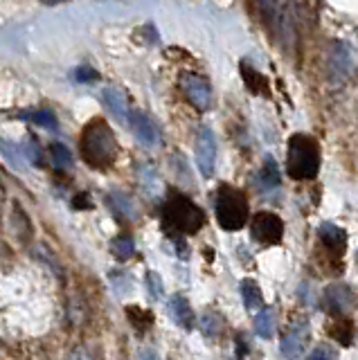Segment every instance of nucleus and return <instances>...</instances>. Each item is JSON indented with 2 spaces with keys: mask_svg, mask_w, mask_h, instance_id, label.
<instances>
[{
  "mask_svg": "<svg viewBox=\"0 0 358 360\" xmlns=\"http://www.w3.org/2000/svg\"><path fill=\"white\" fill-rule=\"evenodd\" d=\"M320 304H322V309L331 315H345L356 309V292L350 284L335 281V284L324 288Z\"/></svg>",
  "mask_w": 358,
  "mask_h": 360,
  "instance_id": "nucleus-8",
  "label": "nucleus"
},
{
  "mask_svg": "<svg viewBox=\"0 0 358 360\" xmlns=\"http://www.w3.org/2000/svg\"><path fill=\"white\" fill-rule=\"evenodd\" d=\"M75 79H77V82H82V84H88V82H95L97 72L93 70V68H77Z\"/></svg>",
  "mask_w": 358,
  "mask_h": 360,
  "instance_id": "nucleus-31",
  "label": "nucleus"
},
{
  "mask_svg": "<svg viewBox=\"0 0 358 360\" xmlns=\"http://www.w3.org/2000/svg\"><path fill=\"white\" fill-rule=\"evenodd\" d=\"M241 300H243V307L245 311H262L264 309V295L257 281L252 279H243L241 281Z\"/></svg>",
  "mask_w": 358,
  "mask_h": 360,
  "instance_id": "nucleus-18",
  "label": "nucleus"
},
{
  "mask_svg": "<svg viewBox=\"0 0 358 360\" xmlns=\"http://www.w3.org/2000/svg\"><path fill=\"white\" fill-rule=\"evenodd\" d=\"M142 360H158V356H155L153 352H149V349H144V352H142Z\"/></svg>",
  "mask_w": 358,
  "mask_h": 360,
  "instance_id": "nucleus-35",
  "label": "nucleus"
},
{
  "mask_svg": "<svg viewBox=\"0 0 358 360\" xmlns=\"http://www.w3.org/2000/svg\"><path fill=\"white\" fill-rule=\"evenodd\" d=\"M354 65H356V54L352 45H347L343 41L333 43L329 56H327V77L331 84H343L347 79L352 77L354 72Z\"/></svg>",
  "mask_w": 358,
  "mask_h": 360,
  "instance_id": "nucleus-6",
  "label": "nucleus"
},
{
  "mask_svg": "<svg viewBox=\"0 0 358 360\" xmlns=\"http://www.w3.org/2000/svg\"><path fill=\"white\" fill-rule=\"evenodd\" d=\"M108 205L113 210V214L122 221H133L138 217V210H136V202H133L127 194H122V191H113V194H108Z\"/></svg>",
  "mask_w": 358,
  "mask_h": 360,
  "instance_id": "nucleus-17",
  "label": "nucleus"
},
{
  "mask_svg": "<svg viewBox=\"0 0 358 360\" xmlns=\"http://www.w3.org/2000/svg\"><path fill=\"white\" fill-rule=\"evenodd\" d=\"M170 315H172V320L178 326H183L185 331H189L194 326V311L183 295H174L170 300Z\"/></svg>",
  "mask_w": 358,
  "mask_h": 360,
  "instance_id": "nucleus-16",
  "label": "nucleus"
},
{
  "mask_svg": "<svg viewBox=\"0 0 358 360\" xmlns=\"http://www.w3.org/2000/svg\"><path fill=\"white\" fill-rule=\"evenodd\" d=\"M129 124H131V131L136 133V138L144 146H158L160 144V131H158V127H155L153 120L149 115H144L142 110H131Z\"/></svg>",
  "mask_w": 358,
  "mask_h": 360,
  "instance_id": "nucleus-12",
  "label": "nucleus"
},
{
  "mask_svg": "<svg viewBox=\"0 0 358 360\" xmlns=\"http://www.w3.org/2000/svg\"><path fill=\"white\" fill-rule=\"evenodd\" d=\"M104 104L108 106V110L113 112V115L120 120V122H129V115H131V106H129V99L124 95V90L120 88H106L104 93Z\"/></svg>",
  "mask_w": 358,
  "mask_h": 360,
  "instance_id": "nucleus-14",
  "label": "nucleus"
},
{
  "mask_svg": "<svg viewBox=\"0 0 358 360\" xmlns=\"http://www.w3.org/2000/svg\"><path fill=\"white\" fill-rule=\"evenodd\" d=\"M255 333L264 338V340H271L275 335V313L271 309H262L255 318Z\"/></svg>",
  "mask_w": 358,
  "mask_h": 360,
  "instance_id": "nucleus-20",
  "label": "nucleus"
},
{
  "mask_svg": "<svg viewBox=\"0 0 358 360\" xmlns=\"http://www.w3.org/2000/svg\"><path fill=\"white\" fill-rule=\"evenodd\" d=\"M279 183H282L279 167H277V162L273 160V158L268 155L266 160H264V167L260 169V174H257V178H255V185H257V189H262L264 194H268V191L277 189Z\"/></svg>",
  "mask_w": 358,
  "mask_h": 360,
  "instance_id": "nucleus-15",
  "label": "nucleus"
},
{
  "mask_svg": "<svg viewBox=\"0 0 358 360\" xmlns=\"http://www.w3.org/2000/svg\"><path fill=\"white\" fill-rule=\"evenodd\" d=\"M75 207L77 210H88V207H91V202H88V196L82 194L79 198H75Z\"/></svg>",
  "mask_w": 358,
  "mask_h": 360,
  "instance_id": "nucleus-34",
  "label": "nucleus"
},
{
  "mask_svg": "<svg viewBox=\"0 0 358 360\" xmlns=\"http://www.w3.org/2000/svg\"><path fill=\"white\" fill-rule=\"evenodd\" d=\"M41 3H46V5H59V3H68V0H41Z\"/></svg>",
  "mask_w": 358,
  "mask_h": 360,
  "instance_id": "nucleus-36",
  "label": "nucleus"
},
{
  "mask_svg": "<svg viewBox=\"0 0 358 360\" xmlns=\"http://www.w3.org/2000/svg\"><path fill=\"white\" fill-rule=\"evenodd\" d=\"M196 165L203 178H210L217 167V138L212 129L203 127L196 135Z\"/></svg>",
  "mask_w": 358,
  "mask_h": 360,
  "instance_id": "nucleus-9",
  "label": "nucleus"
},
{
  "mask_svg": "<svg viewBox=\"0 0 358 360\" xmlns=\"http://www.w3.org/2000/svg\"><path fill=\"white\" fill-rule=\"evenodd\" d=\"M147 286H149V292L153 300H160L162 297V281H160V275L158 273H147Z\"/></svg>",
  "mask_w": 358,
  "mask_h": 360,
  "instance_id": "nucleus-30",
  "label": "nucleus"
},
{
  "mask_svg": "<svg viewBox=\"0 0 358 360\" xmlns=\"http://www.w3.org/2000/svg\"><path fill=\"white\" fill-rule=\"evenodd\" d=\"M223 329H226V322L217 313V311H205L203 318H200V331L207 338H217Z\"/></svg>",
  "mask_w": 358,
  "mask_h": 360,
  "instance_id": "nucleus-21",
  "label": "nucleus"
},
{
  "mask_svg": "<svg viewBox=\"0 0 358 360\" xmlns=\"http://www.w3.org/2000/svg\"><path fill=\"white\" fill-rule=\"evenodd\" d=\"M215 207H217V221L226 232H237L248 221V198H245V191L232 185L219 187Z\"/></svg>",
  "mask_w": 358,
  "mask_h": 360,
  "instance_id": "nucleus-4",
  "label": "nucleus"
},
{
  "mask_svg": "<svg viewBox=\"0 0 358 360\" xmlns=\"http://www.w3.org/2000/svg\"><path fill=\"white\" fill-rule=\"evenodd\" d=\"M262 7V16L266 27L271 30L279 41H293L295 39V30H293V14L286 7L284 0H260Z\"/></svg>",
  "mask_w": 358,
  "mask_h": 360,
  "instance_id": "nucleus-5",
  "label": "nucleus"
},
{
  "mask_svg": "<svg viewBox=\"0 0 358 360\" xmlns=\"http://www.w3.org/2000/svg\"><path fill=\"white\" fill-rule=\"evenodd\" d=\"M127 315H129L131 324L136 326V329H138L140 333H142L144 329H149V324L153 322L151 311H144V309H140V307H129V309H127Z\"/></svg>",
  "mask_w": 358,
  "mask_h": 360,
  "instance_id": "nucleus-25",
  "label": "nucleus"
},
{
  "mask_svg": "<svg viewBox=\"0 0 358 360\" xmlns=\"http://www.w3.org/2000/svg\"><path fill=\"white\" fill-rule=\"evenodd\" d=\"M309 360H338V354H335V349L329 345H318L311 352Z\"/></svg>",
  "mask_w": 358,
  "mask_h": 360,
  "instance_id": "nucleus-29",
  "label": "nucleus"
},
{
  "mask_svg": "<svg viewBox=\"0 0 358 360\" xmlns=\"http://www.w3.org/2000/svg\"><path fill=\"white\" fill-rule=\"evenodd\" d=\"M79 151H82V158L91 167L104 169L113 165L115 153H117V142H115L113 131L108 129V124L104 120H93L84 129L82 140H79Z\"/></svg>",
  "mask_w": 358,
  "mask_h": 360,
  "instance_id": "nucleus-1",
  "label": "nucleus"
},
{
  "mask_svg": "<svg viewBox=\"0 0 358 360\" xmlns=\"http://www.w3.org/2000/svg\"><path fill=\"white\" fill-rule=\"evenodd\" d=\"M181 88L185 97L189 99V104L198 110H210L212 106V88L203 77H198L194 72H185L181 77Z\"/></svg>",
  "mask_w": 358,
  "mask_h": 360,
  "instance_id": "nucleus-10",
  "label": "nucleus"
},
{
  "mask_svg": "<svg viewBox=\"0 0 358 360\" xmlns=\"http://www.w3.org/2000/svg\"><path fill=\"white\" fill-rule=\"evenodd\" d=\"M0 153L3 158L9 162V167L20 172V169H25V162H27V155H25V149L16 142H9V140H0Z\"/></svg>",
  "mask_w": 358,
  "mask_h": 360,
  "instance_id": "nucleus-19",
  "label": "nucleus"
},
{
  "mask_svg": "<svg viewBox=\"0 0 358 360\" xmlns=\"http://www.w3.org/2000/svg\"><path fill=\"white\" fill-rule=\"evenodd\" d=\"M162 223L172 234H196L205 225V212L192 198L172 191L162 207Z\"/></svg>",
  "mask_w": 358,
  "mask_h": 360,
  "instance_id": "nucleus-2",
  "label": "nucleus"
},
{
  "mask_svg": "<svg viewBox=\"0 0 358 360\" xmlns=\"http://www.w3.org/2000/svg\"><path fill=\"white\" fill-rule=\"evenodd\" d=\"M286 172L293 180H313L320 172V144L311 135L295 133L288 140Z\"/></svg>",
  "mask_w": 358,
  "mask_h": 360,
  "instance_id": "nucleus-3",
  "label": "nucleus"
},
{
  "mask_svg": "<svg viewBox=\"0 0 358 360\" xmlns=\"http://www.w3.org/2000/svg\"><path fill=\"white\" fill-rule=\"evenodd\" d=\"M241 70H243V82H245V86H248L252 93H266L268 90V86H266V79L260 75V72H255L250 65H241Z\"/></svg>",
  "mask_w": 358,
  "mask_h": 360,
  "instance_id": "nucleus-26",
  "label": "nucleus"
},
{
  "mask_svg": "<svg viewBox=\"0 0 358 360\" xmlns=\"http://www.w3.org/2000/svg\"><path fill=\"white\" fill-rule=\"evenodd\" d=\"M50 158H52V165L59 167V169H70L72 167V153L65 144L61 142H54L50 144Z\"/></svg>",
  "mask_w": 358,
  "mask_h": 360,
  "instance_id": "nucleus-23",
  "label": "nucleus"
},
{
  "mask_svg": "<svg viewBox=\"0 0 358 360\" xmlns=\"http://www.w3.org/2000/svg\"><path fill=\"white\" fill-rule=\"evenodd\" d=\"M250 234H252V239L262 245H277V243H282L284 223L273 212H260V214H255V219L250 223Z\"/></svg>",
  "mask_w": 358,
  "mask_h": 360,
  "instance_id": "nucleus-7",
  "label": "nucleus"
},
{
  "mask_svg": "<svg viewBox=\"0 0 358 360\" xmlns=\"http://www.w3.org/2000/svg\"><path fill=\"white\" fill-rule=\"evenodd\" d=\"M329 333L338 340L343 347H347V345H352V338H354V324L350 322V320H345V318H340V320H335V324L329 329Z\"/></svg>",
  "mask_w": 358,
  "mask_h": 360,
  "instance_id": "nucleus-24",
  "label": "nucleus"
},
{
  "mask_svg": "<svg viewBox=\"0 0 358 360\" xmlns=\"http://www.w3.org/2000/svg\"><path fill=\"white\" fill-rule=\"evenodd\" d=\"M140 178H142V187L147 189V191H151V194L160 189V180H158V176H155V172H153L151 167H144Z\"/></svg>",
  "mask_w": 358,
  "mask_h": 360,
  "instance_id": "nucleus-28",
  "label": "nucleus"
},
{
  "mask_svg": "<svg viewBox=\"0 0 358 360\" xmlns=\"http://www.w3.org/2000/svg\"><path fill=\"white\" fill-rule=\"evenodd\" d=\"M25 117H27V120H32L34 124H39V127H43V129H50V131L57 129V117H54V112H50V110H34V112H25Z\"/></svg>",
  "mask_w": 358,
  "mask_h": 360,
  "instance_id": "nucleus-27",
  "label": "nucleus"
},
{
  "mask_svg": "<svg viewBox=\"0 0 358 360\" xmlns=\"http://www.w3.org/2000/svg\"><path fill=\"white\" fill-rule=\"evenodd\" d=\"M237 352H239V360H243V356L248 354V340L243 335H237Z\"/></svg>",
  "mask_w": 358,
  "mask_h": 360,
  "instance_id": "nucleus-33",
  "label": "nucleus"
},
{
  "mask_svg": "<svg viewBox=\"0 0 358 360\" xmlns=\"http://www.w3.org/2000/svg\"><path fill=\"white\" fill-rule=\"evenodd\" d=\"M110 252H113L120 262H127V259H131L133 252H136V243H133L129 234H120L110 241Z\"/></svg>",
  "mask_w": 358,
  "mask_h": 360,
  "instance_id": "nucleus-22",
  "label": "nucleus"
},
{
  "mask_svg": "<svg viewBox=\"0 0 358 360\" xmlns=\"http://www.w3.org/2000/svg\"><path fill=\"white\" fill-rule=\"evenodd\" d=\"M318 236H320V243L327 248V250L335 257H343L345 255V248H347V234L343 228H338L335 223L331 221H324L320 228H318Z\"/></svg>",
  "mask_w": 358,
  "mask_h": 360,
  "instance_id": "nucleus-13",
  "label": "nucleus"
},
{
  "mask_svg": "<svg viewBox=\"0 0 358 360\" xmlns=\"http://www.w3.org/2000/svg\"><path fill=\"white\" fill-rule=\"evenodd\" d=\"M309 338H311V331H309V324L307 322H300L295 326H290L288 333L282 338V345H279V352H282L284 358L288 360H295L305 354V349L309 345Z\"/></svg>",
  "mask_w": 358,
  "mask_h": 360,
  "instance_id": "nucleus-11",
  "label": "nucleus"
},
{
  "mask_svg": "<svg viewBox=\"0 0 358 360\" xmlns=\"http://www.w3.org/2000/svg\"><path fill=\"white\" fill-rule=\"evenodd\" d=\"M68 360H93V356L86 347H75L72 354L68 356Z\"/></svg>",
  "mask_w": 358,
  "mask_h": 360,
  "instance_id": "nucleus-32",
  "label": "nucleus"
}]
</instances>
